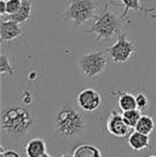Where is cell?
<instances>
[{"label":"cell","instance_id":"cell-25","mask_svg":"<svg viewBox=\"0 0 156 157\" xmlns=\"http://www.w3.org/2000/svg\"><path fill=\"white\" fill-rule=\"evenodd\" d=\"M148 157H156V155H150V156H148Z\"/></svg>","mask_w":156,"mask_h":157},{"label":"cell","instance_id":"cell-10","mask_svg":"<svg viewBox=\"0 0 156 157\" xmlns=\"http://www.w3.org/2000/svg\"><path fill=\"white\" fill-rule=\"evenodd\" d=\"M31 11H32V3L30 0H23L21 9L18 10V12H16L13 15H8L6 19L10 21H14L16 23L24 25L26 24L30 18H31Z\"/></svg>","mask_w":156,"mask_h":157},{"label":"cell","instance_id":"cell-15","mask_svg":"<svg viewBox=\"0 0 156 157\" xmlns=\"http://www.w3.org/2000/svg\"><path fill=\"white\" fill-rule=\"evenodd\" d=\"M154 128H155L154 120L150 116H141V118L138 121L137 125L135 126V130L141 132V134L148 135V136H150V134H152Z\"/></svg>","mask_w":156,"mask_h":157},{"label":"cell","instance_id":"cell-4","mask_svg":"<svg viewBox=\"0 0 156 157\" xmlns=\"http://www.w3.org/2000/svg\"><path fill=\"white\" fill-rule=\"evenodd\" d=\"M96 8L97 4L93 0H70L61 18L65 23L72 21L77 26H81L94 18Z\"/></svg>","mask_w":156,"mask_h":157},{"label":"cell","instance_id":"cell-14","mask_svg":"<svg viewBox=\"0 0 156 157\" xmlns=\"http://www.w3.org/2000/svg\"><path fill=\"white\" fill-rule=\"evenodd\" d=\"M73 157H102V153L92 144H81L74 150Z\"/></svg>","mask_w":156,"mask_h":157},{"label":"cell","instance_id":"cell-23","mask_svg":"<svg viewBox=\"0 0 156 157\" xmlns=\"http://www.w3.org/2000/svg\"><path fill=\"white\" fill-rule=\"evenodd\" d=\"M60 157H73V155H70V154H63V155L60 156Z\"/></svg>","mask_w":156,"mask_h":157},{"label":"cell","instance_id":"cell-12","mask_svg":"<svg viewBox=\"0 0 156 157\" xmlns=\"http://www.w3.org/2000/svg\"><path fill=\"white\" fill-rule=\"evenodd\" d=\"M26 155L27 157H40L46 153L45 141L41 138H33L26 145Z\"/></svg>","mask_w":156,"mask_h":157},{"label":"cell","instance_id":"cell-2","mask_svg":"<svg viewBox=\"0 0 156 157\" xmlns=\"http://www.w3.org/2000/svg\"><path fill=\"white\" fill-rule=\"evenodd\" d=\"M33 125V114L24 107H13L2 111L1 129L10 135H23Z\"/></svg>","mask_w":156,"mask_h":157},{"label":"cell","instance_id":"cell-17","mask_svg":"<svg viewBox=\"0 0 156 157\" xmlns=\"http://www.w3.org/2000/svg\"><path fill=\"white\" fill-rule=\"evenodd\" d=\"M123 119H124L125 123L129 126L131 128H135L137 125L139 119L141 118V111L139 109H133L128 110V111H123L122 113Z\"/></svg>","mask_w":156,"mask_h":157},{"label":"cell","instance_id":"cell-19","mask_svg":"<svg viewBox=\"0 0 156 157\" xmlns=\"http://www.w3.org/2000/svg\"><path fill=\"white\" fill-rule=\"evenodd\" d=\"M23 0H6V14L13 15L21 9Z\"/></svg>","mask_w":156,"mask_h":157},{"label":"cell","instance_id":"cell-3","mask_svg":"<svg viewBox=\"0 0 156 157\" xmlns=\"http://www.w3.org/2000/svg\"><path fill=\"white\" fill-rule=\"evenodd\" d=\"M55 126L63 137H74L81 134L86 128L83 116L72 107H64L57 113Z\"/></svg>","mask_w":156,"mask_h":157},{"label":"cell","instance_id":"cell-21","mask_svg":"<svg viewBox=\"0 0 156 157\" xmlns=\"http://www.w3.org/2000/svg\"><path fill=\"white\" fill-rule=\"evenodd\" d=\"M0 157H21L17 152L13 150H4L2 145H0Z\"/></svg>","mask_w":156,"mask_h":157},{"label":"cell","instance_id":"cell-11","mask_svg":"<svg viewBox=\"0 0 156 157\" xmlns=\"http://www.w3.org/2000/svg\"><path fill=\"white\" fill-rule=\"evenodd\" d=\"M127 142H128V145L133 150L141 151V150L149 147V145H150V139H149L148 135L141 134V132L135 130V132L129 134L128 141Z\"/></svg>","mask_w":156,"mask_h":157},{"label":"cell","instance_id":"cell-16","mask_svg":"<svg viewBox=\"0 0 156 157\" xmlns=\"http://www.w3.org/2000/svg\"><path fill=\"white\" fill-rule=\"evenodd\" d=\"M121 3L123 6V13L121 14V17L123 19H125L127 13L131 10H134L136 12H142L146 10L140 4V0H121Z\"/></svg>","mask_w":156,"mask_h":157},{"label":"cell","instance_id":"cell-5","mask_svg":"<svg viewBox=\"0 0 156 157\" xmlns=\"http://www.w3.org/2000/svg\"><path fill=\"white\" fill-rule=\"evenodd\" d=\"M78 64L83 75L89 78H93L102 74L105 70L107 65V58L101 50H92L81 56Z\"/></svg>","mask_w":156,"mask_h":157},{"label":"cell","instance_id":"cell-20","mask_svg":"<svg viewBox=\"0 0 156 157\" xmlns=\"http://www.w3.org/2000/svg\"><path fill=\"white\" fill-rule=\"evenodd\" d=\"M136 101H137V109L143 111L149 106V98L143 93H139L136 95Z\"/></svg>","mask_w":156,"mask_h":157},{"label":"cell","instance_id":"cell-8","mask_svg":"<svg viewBox=\"0 0 156 157\" xmlns=\"http://www.w3.org/2000/svg\"><path fill=\"white\" fill-rule=\"evenodd\" d=\"M106 128L109 134L118 137V138L126 137L129 134V129H131V127L125 123L122 114L118 113L117 111L111 112L108 120H107Z\"/></svg>","mask_w":156,"mask_h":157},{"label":"cell","instance_id":"cell-1","mask_svg":"<svg viewBox=\"0 0 156 157\" xmlns=\"http://www.w3.org/2000/svg\"><path fill=\"white\" fill-rule=\"evenodd\" d=\"M122 21L124 19L111 12L106 4L104 9L94 16L91 28L86 30V32L94 34L100 42H108L120 34Z\"/></svg>","mask_w":156,"mask_h":157},{"label":"cell","instance_id":"cell-22","mask_svg":"<svg viewBox=\"0 0 156 157\" xmlns=\"http://www.w3.org/2000/svg\"><path fill=\"white\" fill-rule=\"evenodd\" d=\"M0 14H6V0H0Z\"/></svg>","mask_w":156,"mask_h":157},{"label":"cell","instance_id":"cell-9","mask_svg":"<svg viewBox=\"0 0 156 157\" xmlns=\"http://www.w3.org/2000/svg\"><path fill=\"white\" fill-rule=\"evenodd\" d=\"M24 34V28L21 24L10 19H2L0 23V41L12 42Z\"/></svg>","mask_w":156,"mask_h":157},{"label":"cell","instance_id":"cell-7","mask_svg":"<svg viewBox=\"0 0 156 157\" xmlns=\"http://www.w3.org/2000/svg\"><path fill=\"white\" fill-rule=\"evenodd\" d=\"M77 103L79 108L87 112H92L100 107L102 103V97L96 90L87 88L80 91L77 96Z\"/></svg>","mask_w":156,"mask_h":157},{"label":"cell","instance_id":"cell-6","mask_svg":"<svg viewBox=\"0 0 156 157\" xmlns=\"http://www.w3.org/2000/svg\"><path fill=\"white\" fill-rule=\"evenodd\" d=\"M126 35V33H120L117 42L106 49L113 63L127 62L135 52V44L134 42L128 41Z\"/></svg>","mask_w":156,"mask_h":157},{"label":"cell","instance_id":"cell-18","mask_svg":"<svg viewBox=\"0 0 156 157\" xmlns=\"http://www.w3.org/2000/svg\"><path fill=\"white\" fill-rule=\"evenodd\" d=\"M0 73L2 75H13L15 73V68L11 65L10 60L6 55H1V57H0Z\"/></svg>","mask_w":156,"mask_h":157},{"label":"cell","instance_id":"cell-13","mask_svg":"<svg viewBox=\"0 0 156 157\" xmlns=\"http://www.w3.org/2000/svg\"><path fill=\"white\" fill-rule=\"evenodd\" d=\"M118 104L122 111L137 109L136 96L131 93H128V92H121V93H119Z\"/></svg>","mask_w":156,"mask_h":157},{"label":"cell","instance_id":"cell-24","mask_svg":"<svg viewBox=\"0 0 156 157\" xmlns=\"http://www.w3.org/2000/svg\"><path fill=\"white\" fill-rule=\"evenodd\" d=\"M40 157H50V155H48L47 153H45V154H43L42 156H40Z\"/></svg>","mask_w":156,"mask_h":157}]
</instances>
